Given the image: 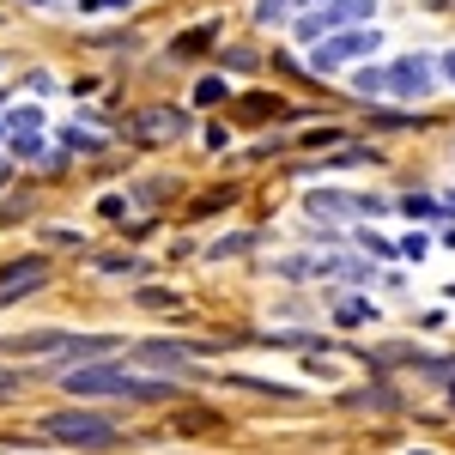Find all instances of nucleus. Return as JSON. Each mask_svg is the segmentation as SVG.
Masks as SVG:
<instances>
[{
  "instance_id": "nucleus-1",
  "label": "nucleus",
  "mask_w": 455,
  "mask_h": 455,
  "mask_svg": "<svg viewBox=\"0 0 455 455\" xmlns=\"http://www.w3.org/2000/svg\"><path fill=\"white\" fill-rule=\"evenodd\" d=\"M61 388L79 395V401H92V395H128V401H171L176 383H152V377H134L128 364H109V358H85V364H73L61 371Z\"/></svg>"
},
{
  "instance_id": "nucleus-2",
  "label": "nucleus",
  "mask_w": 455,
  "mask_h": 455,
  "mask_svg": "<svg viewBox=\"0 0 455 455\" xmlns=\"http://www.w3.org/2000/svg\"><path fill=\"white\" fill-rule=\"evenodd\" d=\"M36 437H49V443H68V450H104L122 437V425L109 419V413H49V419L36 425Z\"/></svg>"
},
{
  "instance_id": "nucleus-3",
  "label": "nucleus",
  "mask_w": 455,
  "mask_h": 455,
  "mask_svg": "<svg viewBox=\"0 0 455 455\" xmlns=\"http://www.w3.org/2000/svg\"><path fill=\"white\" fill-rule=\"evenodd\" d=\"M358 55H377V25L371 31H328V43L315 36V73H334L347 68V61H358Z\"/></svg>"
},
{
  "instance_id": "nucleus-4",
  "label": "nucleus",
  "mask_w": 455,
  "mask_h": 455,
  "mask_svg": "<svg viewBox=\"0 0 455 455\" xmlns=\"http://www.w3.org/2000/svg\"><path fill=\"white\" fill-rule=\"evenodd\" d=\"M371 12H377V0H328L322 12H304V19H298V36L315 43V36L347 31V25H358V19H371Z\"/></svg>"
},
{
  "instance_id": "nucleus-5",
  "label": "nucleus",
  "mask_w": 455,
  "mask_h": 455,
  "mask_svg": "<svg viewBox=\"0 0 455 455\" xmlns=\"http://www.w3.org/2000/svg\"><path fill=\"white\" fill-rule=\"evenodd\" d=\"M49 280V255H25V261H6V280H0V310H12L25 291Z\"/></svg>"
},
{
  "instance_id": "nucleus-6",
  "label": "nucleus",
  "mask_w": 455,
  "mask_h": 455,
  "mask_svg": "<svg viewBox=\"0 0 455 455\" xmlns=\"http://www.w3.org/2000/svg\"><path fill=\"white\" fill-rule=\"evenodd\" d=\"M388 92L395 98H425L431 92V61L425 55H401V61H388Z\"/></svg>"
},
{
  "instance_id": "nucleus-7",
  "label": "nucleus",
  "mask_w": 455,
  "mask_h": 455,
  "mask_svg": "<svg viewBox=\"0 0 455 455\" xmlns=\"http://www.w3.org/2000/svg\"><path fill=\"white\" fill-rule=\"evenodd\" d=\"M188 128V116L182 109H171V104H158V109H140L134 116V140H146V146H158V140H176Z\"/></svg>"
},
{
  "instance_id": "nucleus-8",
  "label": "nucleus",
  "mask_w": 455,
  "mask_h": 455,
  "mask_svg": "<svg viewBox=\"0 0 455 455\" xmlns=\"http://www.w3.org/2000/svg\"><path fill=\"white\" fill-rule=\"evenodd\" d=\"M182 352H188V347H176V340H146V347H134V358H140V364H158V371H171V377H195Z\"/></svg>"
},
{
  "instance_id": "nucleus-9",
  "label": "nucleus",
  "mask_w": 455,
  "mask_h": 455,
  "mask_svg": "<svg viewBox=\"0 0 455 455\" xmlns=\"http://www.w3.org/2000/svg\"><path fill=\"white\" fill-rule=\"evenodd\" d=\"M61 328H31V334H19V340H0V352H61Z\"/></svg>"
},
{
  "instance_id": "nucleus-10",
  "label": "nucleus",
  "mask_w": 455,
  "mask_h": 455,
  "mask_svg": "<svg viewBox=\"0 0 455 455\" xmlns=\"http://www.w3.org/2000/svg\"><path fill=\"white\" fill-rule=\"evenodd\" d=\"M225 383L249 388V395H274V401H298V388H291V383H267V377H243V371H225Z\"/></svg>"
},
{
  "instance_id": "nucleus-11",
  "label": "nucleus",
  "mask_w": 455,
  "mask_h": 455,
  "mask_svg": "<svg viewBox=\"0 0 455 455\" xmlns=\"http://www.w3.org/2000/svg\"><path fill=\"white\" fill-rule=\"evenodd\" d=\"M371 315H377L371 298H340V304H334V322H340V328H358V322H371Z\"/></svg>"
},
{
  "instance_id": "nucleus-12",
  "label": "nucleus",
  "mask_w": 455,
  "mask_h": 455,
  "mask_svg": "<svg viewBox=\"0 0 455 455\" xmlns=\"http://www.w3.org/2000/svg\"><path fill=\"white\" fill-rule=\"evenodd\" d=\"M134 304H140V310H182V298H176L171 285H140Z\"/></svg>"
},
{
  "instance_id": "nucleus-13",
  "label": "nucleus",
  "mask_w": 455,
  "mask_h": 455,
  "mask_svg": "<svg viewBox=\"0 0 455 455\" xmlns=\"http://www.w3.org/2000/svg\"><path fill=\"white\" fill-rule=\"evenodd\" d=\"M243 249H255V237H249V231H231V237H219L207 255H212V261H225V255H243Z\"/></svg>"
},
{
  "instance_id": "nucleus-14",
  "label": "nucleus",
  "mask_w": 455,
  "mask_h": 455,
  "mask_svg": "<svg viewBox=\"0 0 455 455\" xmlns=\"http://www.w3.org/2000/svg\"><path fill=\"white\" fill-rule=\"evenodd\" d=\"M291 19V0H255V25H280Z\"/></svg>"
},
{
  "instance_id": "nucleus-15",
  "label": "nucleus",
  "mask_w": 455,
  "mask_h": 455,
  "mask_svg": "<svg viewBox=\"0 0 455 455\" xmlns=\"http://www.w3.org/2000/svg\"><path fill=\"white\" fill-rule=\"evenodd\" d=\"M401 212H407V219H437V201H431V195H401Z\"/></svg>"
},
{
  "instance_id": "nucleus-16",
  "label": "nucleus",
  "mask_w": 455,
  "mask_h": 455,
  "mask_svg": "<svg viewBox=\"0 0 455 455\" xmlns=\"http://www.w3.org/2000/svg\"><path fill=\"white\" fill-rule=\"evenodd\" d=\"M352 92H364V98H371V92H388V73H383V68H364V73H352Z\"/></svg>"
},
{
  "instance_id": "nucleus-17",
  "label": "nucleus",
  "mask_w": 455,
  "mask_h": 455,
  "mask_svg": "<svg viewBox=\"0 0 455 455\" xmlns=\"http://www.w3.org/2000/svg\"><path fill=\"white\" fill-rule=\"evenodd\" d=\"M98 267H104V274H140L134 255H98Z\"/></svg>"
},
{
  "instance_id": "nucleus-18",
  "label": "nucleus",
  "mask_w": 455,
  "mask_h": 455,
  "mask_svg": "<svg viewBox=\"0 0 455 455\" xmlns=\"http://www.w3.org/2000/svg\"><path fill=\"white\" fill-rule=\"evenodd\" d=\"M25 388V371H12V364H0V401H12Z\"/></svg>"
},
{
  "instance_id": "nucleus-19",
  "label": "nucleus",
  "mask_w": 455,
  "mask_h": 455,
  "mask_svg": "<svg viewBox=\"0 0 455 455\" xmlns=\"http://www.w3.org/2000/svg\"><path fill=\"white\" fill-rule=\"evenodd\" d=\"M212 43V31H188V36H176V55H201Z\"/></svg>"
},
{
  "instance_id": "nucleus-20",
  "label": "nucleus",
  "mask_w": 455,
  "mask_h": 455,
  "mask_svg": "<svg viewBox=\"0 0 455 455\" xmlns=\"http://www.w3.org/2000/svg\"><path fill=\"white\" fill-rule=\"evenodd\" d=\"M219 98H225V79H201L195 85V104H219Z\"/></svg>"
},
{
  "instance_id": "nucleus-21",
  "label": "nucleus",
  "mask_w": 455,
  "mask_h": 455,
  "mask_svg": "<svg viewBox=\"0 0 455 455\" xmlns=\"http://www.w3.org/2000/svg\"><path fill=\"white\" fill-rule=\"evenodd\" d=\"M61 140H68L73 152H98V146H104V140H98V134H79V128H68V134H61Z\"/></svg>"
},
{
  "instance_id": "nucleus-22",
  "label": "nucleus",
  "mask_w": 455,
  "mask_h": 455,
  "mask_svg": "<svg viewBox=\"0 0 455 455\" xmlns=\"http://www.w3.org/2000/svg\"><path fill=\"white\" fill-rule=\"evenodd\" d=\"M219 61H225V68H237V73H249V68H255V55H249V49H225Z\"/></svg>"
},
{
  "instance_id": "nucleus-23",
  "label": "nucleus",
  "mask_w": 455,
  "mask_h": 455,
  "mask_svg": "<svg viewBox=\"0 0 455 455\" xmlns=\"http://www.w3.org/2000/svg\"><path fill=\"white\" fill-rule=\"evenodd\" d=\"M340 140H347L340 128H315V134H304V146H340Z\"/></svg>"
},
{
  "instance_id": "nucleus-24",
  "label": "nucleus",
  "mask_w": 455,
  "mask_h": 455,
  "mask_svg": "<svg viewBox=\"0 0 455 455\" xmlns=\"http://www.w3.org/2000/svg\"><path fill=\"white\" fill-rule=\"evenodd\" d=\"M176 425H182V431H207V425H219V419H212V413H182Z\"/></svg>"
},
{
  "instance_id": "nucleus-25",
  "label": "nucleus",
  "mask_w": 455,
  "mask_h": 455,
  "mask_svg": "<svg viewBox=\"0 0 455 455\" xmlns=\"http://www.w3.org/2000/svg\"><path fill=\"white\" fill-rule=\"evenodd\" d=\"M425 249H431V243H425V231H419V237H407V243H401V249H395V255H413V261H419V255H425Z\"/></svg>"
},
{
  "instance_id": "nucleus-26",
  "label": "nucleus",
  "mask_w": 455,
  "mask_h": 455,
  "mask_svg": "<svg viewBox=\"0 0 455 455\" xmlns=\"http://www.w3.org/2000/svg\"><path fill=\"white\" fill-rule=\"evenodd\" d=\"M443 73H450V85H455V49H450V55H443Z\"/></svg>"
},
{
  "instance_id": "nucleus-27",
  "label": "nucleus",
  "mask_w": 455,
  "mask_h": 455,
  "mask_svg": "<svg viewBox=\"0 0 455 455\" xmlns=\"http://www.w3.org/2000/svg\"><path fill=\"white\" fill-rule=\"evenodd\" d=\"M85 6H92V12H98V6H128V0H85Z\"/></svg>"
},
{
  "instance_id": "nucleus-28",
  "label": "nucleus",
  "mask_w": 455,
  "mask_h": 455,
  "mask_svg": "<svg viewBox=\"0 0 455 455\" xmlns=\"http://www.w3.org/2000/svg\"><path fill=\"white\" fill-rule=\"evenodd\" d=\"M443 212H455V195H450V201H443Z\"/></svg>"
},
{
  "instance_id": "nucleus-29",
  "label": "nucleus",
  "mask_w": 455,
  "mask_h": 455,
  "mask_svg": "<svg viewBox=\"0 0 455 455\" xmlns=\"http://www.w3.org/2000/svg\"><path fill=\"white\" fill-rule=\"evenodd\" d=\"M450 407H455V383H450Z\"/></svg>"
}]
</instances>
